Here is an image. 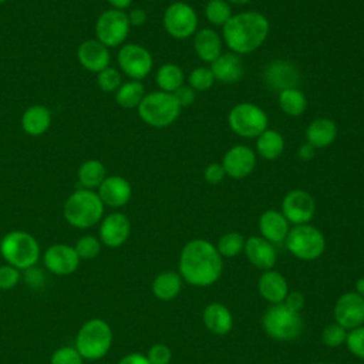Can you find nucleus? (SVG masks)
I'll use <instances>...</instances> for the list:
<instances>
[{"mask_svg":"<svg viewBox=\"0 0 364 364\" xmlns=\"http://www.w3.org/2000/svg\"><path fill=\"white\" fill-rule=\"evenodd\" d=\"M223 270L216 246L205 239L189 240L179 256V274L192 286L206 287L219 280Z\"/></svg>","mask_w":364,"mask_h":364,"instance_id":"obj_1","label":"nucleus"},{"mask_svg":"<svg viewBox=\"0 0 364 364\" xmlns=\"http://www.w3.org/2000/svg\"><path fill=\"white\" fill-rule=\"evenodd\" d=\"M269 30L270 24L263 13L247 10L229 18L222 28V37L232 53L250 54L266 41Z\"/></svg>","mask_w":364,"mask_h":364,"instance_id":"obj_2","label":"nucleus"},{"mask_svg":"<svg viewBox=\"0 0 364 364\" xmlns=\"http://www.w3.org/2000/svg\"><path fill=\"white\" fill-rule=\"evenodd\" d=\"M63 215L73 228L88 229L104 218V203L95 191L80 188L65 199Z\"/></svg>","mask_w":364,"mask_h":364,"instance_id":"obj_3","label":"nucleus"},{"mask_svg":"<svg viewBox=\"0 0 364 364\" xmlns=\"http://www.w3.org/2000/svg\"><path fill=\"white\" fill-rule=\"evenodd\" d=\"M0 255L7 264L18 270H28L37 264L41 256V249L31 233L11 230L0 240Z\"/></svg>","mask_w":364,"mask_h":364,"instance_id":"obj_4","label":"nucleus"},{"mask_svg":"<svg viewBox=\"0 0 364 364\" xmlns=\"http://www.w3.org/2000/svg\"><path fill=\"white\" fill-rule=\"evenodd\" d=\"M114 334L111 326L98 317L87 320L75 336L74 347L84 360H101L112 346Z\"/></svg>","mask_w":364,"mask_h":364,"instance_id":"obj_5","label":"nucleus"},{"mask_svg":"<svg viewBox=\"0 0 364 364\" xmlns=\"http://www.w3.org/2000/svg\"><path fill=\"white\" fill-rule=\"evenodd\" d=\"M136 109L139 118L146 125L165 128L178 119L182 108L172 92L159 90L145 94Z\"/></svg>","mask_w":364,"mask_h":364,"instance_id":"obj_6","label":"nucleus"},{"mask_svg":"<svg viewBox=\"0 0 364 364\" xmlns=\"http://www.w3.org/2000/svg\"><path fill=\"white\" fill-rule=\"evenodd\" d=\"M263 330L277 341H291L303 331V320L299 311L289 309L284 303L272 304L262 318Z\"/></svg>","mask_w":364,"mask_h":364,"instance_id":"obj_7","label":"nucleus"},{"mask_svg":"<svg viewBox=\"0 0 364 364\" xmlns=\"http://www.w3.org/2000/svg\"><path fill=\"white\" fill-rule=\"evenodd\" d=\"M287 250L300 260H316L326 250V239L320 229L309 223L294 225L284 239Z\"/></svg>","mask_w":364,"mask_h":364,"instance_id":"obj_8","label":"nucleus"},{"mask_svg":"<svg viewBox=\"0 0 364 364\" xmlns=\"http://www.w3.org/2000/svg\"><path fill=\"white\" fill-rule=\"evenodd\" d=\"M267 114L253 102H239L228 114V125L242 138H257L267 129Z\"/></svg>","mask_w":364,"mask_h":364,"instance_id":"obj_9","label":"nucleus"},{"mask_svg":"<svg viewBox=\"0 0 364 364\" xmlns=\"http://www.w3.org/2000/svg\"><path fill=\"white\" fill-rule=\"evenodd\" d=\"M129 21L125 11L108 9L95 21V38L105 47L122 46L129 34Z\"/></svg>","mask_w":364,"mask_h":364,"instance_id":"obj_10","label":"nucleus"},{"mask_svg":"<svg viewBox=\"0 0 364 364\" xmlns=\"http://www.w3.org/2000/svg\"><path fill=\"white\" fill-rule=\"evenodd\" d=\"M162 23L165 31L176 40H185L198 31V14L185 1L171 3L164 13Z\"/></svg>","mask_w":364,"mask_h":364,"instance_id":"obj_11","label":"nucleus"},{"mask_svg":"<svg viewBox=\"0 0 364 364\" xmlns=\"http://www.w3.org/2000/svg\"><path fill=\"white\" fill-rule=\"evenodd\" d=\"M117 61L121 68V71L131 80L141 81L148 77V74L152 70L154 60L151 53L139 44L128 43L121 46Z\"/></svg>","mask_w":364,"mask_h":364,"instance_id":"obj_12","label":"nucleus"},{"mask_svg":"<svg viewBox=\"0 0 364 364\" xmlns=\"http://www.w3.org/2000/svg\"><path fill=\"white\" fill-rule=\"evenodd\" d=\"M282 213L289 223L304 225L313 219L316 213V202L309 192L293 189L283 198Z\"/></svg>","mask_w":364,"mask_h":364,"instance_id":"obj_13","label":"nucleus"},{"mask_svg":"<svg viewBox=\"0 0 364 364\" xmlns=\"http://www.w3.org/2000/svg\"><path fill=\"white\" fill-rule=\"evenodd\" d=\"M46 269L55 276H70L80 266V257L74 246L55 243L46 249L43 255Z\"/></svg>","mask_w":364,"mask_h":364,"instance_id":"obj_14","label":"nucleus"},{"mask_svg":"<svg viewBox=\"0 0 364 364\" xmlns=\"http://www.w3.org/2000/svg\"><path fill=\"white\" fill-rule=\"evenodd\" d=\"M222 166L226 176H230L232 179H243L256 168V154L247 145H233L225 152Z\"/></svg>","mask_w":364,"mask_h":364,"instance_id":"obj_15","label":"nucleus"},{"mask_svg":"<svg viewBox=\"0 0 364 364\" xmlns=\"http://www.w3.org/2000/svg\"><path fill=\"white\" fill-rule=\"evenodd\" d=\"M336 323L346 330H353L364 324V297L355 291L341 294L334 306Z\"/></svg>","mask_w":364,"mask_h":364,"instance_id":"obj_16","label":"nucleus"},{"mask_svg":"<svg viewBox=\"0 0 364 364\" xmlns=\"http://www.w3.org/2000/svg\"><path fill=\"white\" fill-rule=\"evenodd\" d=\"M131 233V222L125 213L112 212L104 216L100 222L98 239L107 247L122 246Z\"/></svg>","mask_w":364,"mask_h":364,"instance_id":"obj_17","label":"nucleus"},{"mask_svg":"<svg viewBox=\"0 0 364 364\" xmlns=\"http://www.w3.org/2000/svg\"><path fill=\"white\" fill-rule=\"evenodd\" d=\"M264 84L273 91L294 88L300 81L299 68L287 60H274L266 65L263 73Z\"/></svg>","mask_w":364,"mask_h":364,"instance_id":"obj_18","label":"nucleus"},{"mask_svg":"<svg viewBox=\"0 0 364 364\" xmlns=\"http://www.w3.org/2000/svg\"><path fill=\"white\" fill-rule=\"evenodd\" d=\"M77 60L87 71L97 74L109 65V48L97 38L84 40L77 48Z\"/></svg>","mask_w":364,"mask_h":364,"instance_id":"obj_19","label":"nucleus"},{"mask_svg":"<svg viewBox=\"0 0 364 364\" xmlns=\"http://www.w3.org/2000/svg\"><path fill=\"white\" fill-rule=\"evenodd\" d=\"M97 193L102 200L104 206L109 208H121L125 206L132 195L131 183L119 175L105 176L102 183L98 186Z\"/></svg>","mask_w":364,"mask_h":364,"instance_id":"obj_20","label":"nucleus"},{"mask_svg":"<svg viewBox=\"0 0 364 364\" xmlns=\"http://www.w3.org/2000/svg\"><path fill=\"white\" fill-rule=\"evenodd\" d=\"M245 253L249 262L262 270H272L276 264L277 253L273 243L267 242L262 236H250L245 242Z\"/></svg>","mask_w":364,"mask_h":364,"instance_id":"obj_21","label":"nucleus"},{"mask_svg":"<svg viewBox=\"0 0 364 364\" xmlns=\"http://www.w3.org/2000/svg\"><path fill=\"white\" fill-rule=\"evenodd\" d=\"M259 230L262 233V237L267 242L282 243L284 242L290 230V223L282 212L276 209H269L264 210L259 218Z\"/></svg>","mask_w":364,"mask_h":364,"instance_id":"obj_22","label":"nucleus"},{"mask_svg":"<svg viewBox=\"0 0 364 364\" xmlns=\"http://www.w3.org/2000/svg\"><path fill=\"white\" fill-rule=\"evenodd\" d=\"M257 289L260 296L270 304L283 303L289 293V286L284 276L276 270H264V273H262L259 277Z\"/></svg>","mask_w":364,"mask_h":364,"instance_id":"obj_23","label":"nucleus"},{"mask_svg":"<svg viewBox=\"0 0 364 364\" xmlns=\"http://www.w3.org/2000/svg\"><path fill=\"white\" fill-rule=\"evenodd\" d=\"M210 71L215 77V81H220L225 84L236 82L243 75L242 60L235 53H222L212 64Z\"/></svg>","mask_w":364,"mask_h":364,"instance_id":"obj_24","label":"nucleus"},{"mask_svg":"<svg viewBox=\"0 0 364 364\" xmlns=\"http://www.w3.org/2000/svg\"><path fill=\"white\" fill-rule=\"evenodd\" d=\"M193 50L202 61L212 64L222 54V37L213 28H200L195 33Z\"/></svg>","mask_w":364,"mask_h":364,"instance_id":"obj_25","label":"nucleus"},{"mask_svg":"<svg viewBox=\"0 0 364 364\" xmlns=\"http://www.w3.org/2000/svg\"><path fill=\"white\" fill-rule=\"evenodd\" d=\"M51 111L46 105H30L21 115L23 131L30 136H40L48 131L51 125Z\"/></svg>","mask_w":364,"mask_h":364,"instance_id":"obj_26","label":"nucleus"},{"mask_svg":"<svg viewBox=\"0 0 364 364\" xmlns=\"http://www.w3.org/2000/svg\"><path fill=\"white\" fill-rule=\"evenodd\" d=\"M205 327L218 336L228 334L233 327V317L230 310L222 303H210L205 307L203 314Z\"/></svg>","mask_w":364,"mask_h":364,"instance_id":"obj_27","label":"nucleus"},{"mask_svg":"<svg viewBox=\"0 0 364 364\" xmlns=\"http://www.w3.org/2000/svg\"><path fill=\"white\" fill-rule=\"evenodd\" d=\"M337 138V125L330 118H316L306 128V141L314 148H326Z\"/></svg>","mask_w":364,"mask_h":364,"instance_id":"obj_28","label":"nucleus"},{"mask_svg":"<svg viewBox=\"0 0 364 364\" xmlns=\"http://www.w3.org/2000/svg\"><path fill=\"white\" fill-rule=\"evenodd\" d=\"M182 289V277L176 272H161L152 282V293L156 299L169 301L173 300Z\"/></svg>","mask_w":364,"mask_h":364,"instance_id":"obj_29","label":"nucleus"},{"mask_svg":"<svg viewBox=\"0 0 364 364\" xmlns=\"http://www.w3.org/2000/svg\"><path fill=\"white\" fill-rule=\"evenodd\" d=\"M256 151L262 158L267 161L277 159L284 151L283 135L274 129H264L256 138Z\"/></svg>","mask_w":364,"mask_h":364,"instance_id":"obj_30","label":"nucleus"},{"mask_svg":"<svg viewBox=\"0 0 364 364\" xmlns=\"http://www.w3.org/2000/svg\"><path fill=\"white\" fill-rule=\"evenodd\" d=\"M105 176H107L105 166L98 159L84 161L77 171L78 182L84 189H91V191L98 189V186L105 179Z\"/></svg>","mask_w":364,"mask_h":364,"instance_id":"obj_31","label":"nucleus"},{"mask_svg":"<svg viewBox=\"0 0 364 364\" xmlns=\"http://www.w3.org/2000/svg\"><path fill=\"white\" fill-rule=\"evenodd\" d=\"M155 81L161 91L173 94L179 87L183 85L185 75L182 68L175 63H165L156 70Z\"/></svg>","mask_w":364,"mask_h":364,"instance_id":"obj_32","label":"nucleus"},{"mask_svg":"<svg viewBox=\"0 0 364 364\" xmlns=\"http://www.w3.org/2000/svg\"><path fill=\"white\" fill-rule=\"evenodd\" d=\"M277 102L280 109L289 117H299L307 108V98L304 92L300 91L297 87L280 91Z\"/></svg>","mask_w":364,"mask_h":364,"instance_id":"obj_33","label":"nucleus"},{"mask_svg":"<svg viewBox=\"0 0 364 364\" xmlns=\"http://www.w3.org/2000/svg\"><path fill=\"white\" fill-rule=\"evenodd\" d=\"M144 97H145V88L141 81H135V80L122 82L119 88L115 91L117 104L127 109L138 108Z\"/></svg>","mask_w":364,"mask_h":364,"instance_id":"obj_34","label":"nucleus"},{"mask_svg":"<svg viewBox=\"0 0 364 364\" xmlns=\"http://www.w3.org/2000/svg\"><path fill=\"white\" fill-rule=\"evenodd\" d=\"M232 16V7L226 0H209L205 6V17L212 26L223 27Z\"/></svg>","mask_w":364,"mask_h":364,"instance_id":"obj_35","label":"nucleus"},{"mask_svg":"<svg viewBox=\"0 0 364 364\" xmlns=\"http://www.w3.org/2000/svg\"><path fill=\"white\" fill-rule=\"evenodd\" d=\"M245 237L237 232H229L219 237L216 249L222 257H235L245 249Z\"/></svg>","mask_w":364,"mask_h":364,"instance_id":"obj_36","label":"nucleus"},{"mask_svg":"<svg viewBox=\"0 0 364 364\" xmlns=\"http://www.w3.org/2000/svg\"><path fill=\"white\" fill-rule=\"evenodd\" d=\"M101 246H102V243L97 236L85 235V236H81L75 242L74 249H75L80 260H92L100 255Z\"/></svg>","mask_w":364,"mask_h":364,"instance_id":"obj_37","label":"nucleus"},{"mask_svg":"<svg viewBox=\"0 0 364 364\" xmlns=\"http://www.w3.org/2000/svg\"><path fill=\"white\" fill-rule=\"evenodd\" d=\"M213 82L215 77L208 67H196L188 75V85L195 91H208Z\"/></svg>","mask_w":364,"mask_h":364,"instance_id":"obj_38","label":"nucleus"},{"mask_svg":"<svg viewBox=\"0 0 364 364\" xmlns=\"http://www.w3.org/2000/svg\"><path fill=\"white\" fill-rule=\"evenodd\" d=\"M122 84L121 71L114 67H107L97 73V85L104 92H115Z\"/></svg>","mask_w":364,"mask_h":364,"instance_id":"obj_39","label":"nucleus"},{"mask_svg":"<svg viewBox=\"0 0 364 364\" xmlns=\"http://www.w3.org/2000/svg\"><path fill=\"white\" fill-rule=\"evenodd\" d=\"M347 333L348 331L338 323H331L324 327V330L321 333V341L327 347H338L346 343Z\"/></svg>","mask_w":364,"mask_h":364,"instance_id":"obj_40","label":"nucleus"},{"mask_svg":"<svg viewBox=\"0 0 364 364\" xmlns=\"http://www.w3.org/2000/svg\"><path fill=\"white\" fill-rule=\"evenodd\" d=\"M50 364H84V358L75 347L64 346L53 351Z\"/></svg>","mask_w":364,"mask_h":364,"instance_id":"obj_41","label":"nucleus"},{"mask_svg":"<svg viewBox=\"0 0 364 364\" xmlns=\"http://www.w3.org/2000/svg\"><path fill=\"white\" fill-rule=\"evenodd\" d=\"M346 344L353 355L364 360V326L350 330L347 333Z\"/></svg>","mask_w":364,"mask_h":364,"instance_id":"obj_42","label":"nucleus"},{"mask_svg":"<svg viewBox=\"0 0 364 364\" xmlns=\"http://www.w3.org/2000/svg\"><path fill=\"white\" fill-rule=\"evenodd\" d=\"M21 270L10 266L3 264L0 266V290H10L16 287L21 279Z\"/></svg>","mask_w":364,"mask_h":364,"instance_id":"obj_43","label":"nucleus"},{"mask_svg":"<svg viewBox=\"0 0 364 364\" xmlns=\"http://www.w3.org/2000/svg\"><path fill=\"white\" fill-rule=\"evenodd\" d=\"M146 358L151 364H169L172 360V351L168 346L162 343H156L149 347L146 353Z\"/></svg>","mask_w":364,"mask_h":364,"instance_id":"obj_44","label":"nucleus"},{"mask_svg":"<svg viewBox=\"0 0 364 364\" xmlns=\"http://www.w3.org/2000/svg\"><path fill=\"white\" fill-rule=\"evenodd\" d=\"M226 173H225V169L222 166V164L219 162H212L209 164L205 171H203V178L208 183H212V185H216V183H220L223 179H225Z\"/></svg>","mask_w":364,"mask_h":364,"instance_id":"obj_45","label":"nucleus"},{"mask_svg":"<svg viewBox=\"0 0 364 364\" xmlns=\"http://www.w3.org/2000/svg\"><path fill=\"white\" fill-rule=\"evenodd\" d=\"M173 95H175L176 101L179 102L181 108H183V107H189V105H192V104L195 102L196 91L192 90L189 85H185V84H183L182 87H179V88L173 92Z\"/></svg>","mask_w":364,"mask_h":364,"instance_id":"obj_46","label":"nucleus"},{"mask_svg":"<svg viewBox=\"0 0 364 364\" xmlns=\"http://www.w3.org/2000/svg\"><path fill=\"white\" fill-rule=\"evenodd\" d=\"M289 309L294 311H300L304 307V294L301 291H289L284 301H283Z\"/></svg>","mask_w":364,"mask_h":364,"instance_id":"obj_47","label":"nucleus"},{"mask_svg":"<svg viewBox=\"0 0 364 364\" xmlns=\"http://www.w3.org/2000/svg\"><path fill=\"white\" fill-rule=\"evenodd\" d=\"M127 16H128L129 26H132V27L144 26L146 23V18H148L146 11L144 9H139V7L132 9L129 13H127Z\"/></svg>","mask_w":364,"mask_h":364,"instance_id":"obj_48","label":"nucleus"},{"mask_svg":"<svg viewBox=\"0 0 364 364\" xmlns=\"http://www.w3.org/2000/svg\"><path fill=\"white\" fill-rule=\"evenodd\" d=\"M118 364H151L149 360L146 358V355L141 354V353H129L127 355H124Z\"/></svg>","mask_w":364,"mask_h":364,"instance_id":"obj_49","label":"nucleus"},{"mask_svg":"<svg viewBox=\"0 0 364 364\" xmlns=\"http://www.w3.org/2000/svg\"><path fill=\"white\" fill-rule=\"evenodd\" d=\"M314 146L313 145H310L309 142H306V144H303L299 149H297V156L300 158V159H303V161H310V159H313L314 158Z\"/></svg>","mask_w":364,"mask_h":364,"instance_id":"obj_50","label":"nucleus"},{"mask_svg":"<svg viewBox=\"0 0 364 364\" xmlns=\"http://www.w3.org/2000/svg\"><path fill=\"white\" fill-rule=\"evenodd\" d=\"M111 6V9H115V10H121V11H125L127 9L131 7L132 4V0H107Z\"/></svg>","mask_w":364,"mask_h":364,"instance_id":"obj_51","label":"nucleus"},{"mask_svg":"<svg viewBox=\"0 0 364 364\" xmlns=\"http://www.w3.org/2000/svg\"><path fill=\"white\" fill-rule=\"evenodd\" d=\"M355 293L361 297H364V277H360L357 282H355Z\"/></svg>","mask_w":364,"mask_h":364,"instance_id":"obj_52","label":"nucleus"},{"mask_svg":"<svg viewBox=\"0 0 364 364\" xmlns=\"http://www.w3.org/2000/svg\"><path fill=\"white\" fill-rule=\"evenodd\" d=\"M229 4H235V6H243L247 4L250 0H226Z\"/></svg>","mask_w":364,"mask_h":364,"instance_id":"obj_53","label":"nucleus"},{"mask_svg":"<svg viewBox=\"0 0 364 364\" xmlns=\"http://www.w3.org/2000/svg\"><path fill=\"white\" fill-rule=\"evenodd\" d=\"M7 0H0V4H3V3H6Z\"/></svg>","mask_w":364,"mask_h":364,"instance_id":"obj_54","label":"nucleus"},{"mask_svg":"<svg viewBox=\"0 0 364 364\" xmlns=\"http://www.w3.org/2000/svg\"><path fill=\"white\" fill-rule=\"evenodd\" d=\"M314 364H324V363H314Z\"/></svg>","mask_w":364,"mask_h":364,"instance_id":"obj_55","label":"nucleus"}]
</instances>
